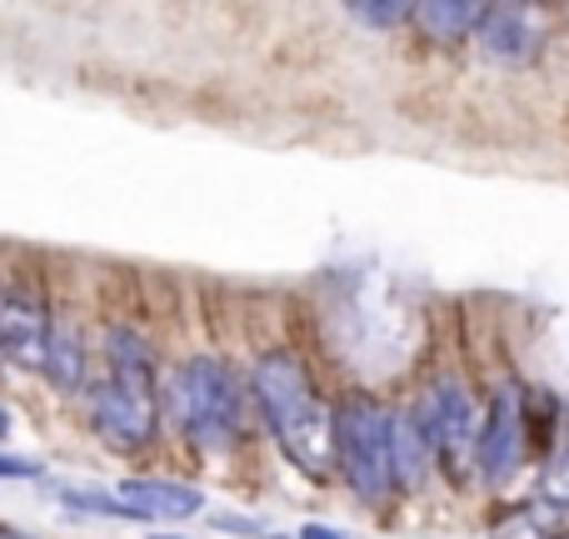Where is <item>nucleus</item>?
Listing matches in <instances>:
<instances>
[{
  "label": "nucleus",
  "instance_id": "f03ea898",
  "mask_svg": "<svg viewBox=\"0 0 569 539\" xmlns=\"http://www.w3.org/2000/svg\"><path fill=\"white\" fill-rule=\"evenodd\" d=\"M180 420L196 435L200 445L220 450L230 445L240 425V395H236V375L226 370L210 355H196V360L180 370Z\"/></svg>",
  "mask_w": 569,
  "mask_h": 539
},
{
  "label": "nucleus",
  "instance_id": "ddd939ff",
  "mask_svg": "<svg viewBox=\"0 0 569 539\" xmlns=\"http://www.w3.org/2000/svg\"><path fill=\"white\" fill-rule=\"evenodd\" d=\"M485 6H465V0H430V6H415V26L435 40H465L470 30H480Z\"/></svg>",
  "mask_w": 569,
  "mask_h": 539
},
{
  "label": "nucleus",
  "instance_id": "a211bd4d",
  "mask_svg": "<svg viewBox=\"0 0 569 539\" xmlns=\"http://www.w3.org/2000/svg\"><path fill=\"white\" fill-rule=\"evenodd\" d=\"M0 480H40V465L20 460V455H0Z\"/></svg>",
  "mask_w": 569,
  "mask_h": 539
},
{
  "label": "nucleus",
  "instance_id": "1a4fd4ad",
  "mask_svg": "<svg viewBox=\"0 0 569 539\" xmlns=\"http://www.w3.org/2000/svg\"><path fill=\"white\" fill-rule=\"evenodd\" d=\"M475 36H480V46L490 50L495 60H530L535 46H540L525 6H485V20Z\"/></svg>",
  "mask_w": 569,
  "mask_h": 539
},
{
  "label": "nucleus",
  "instance_id": "423d86ee",
  "mask_svg": "<svg viewBox=\"0 0 569 539\" xmlns=\"http://www.w3.org/2000/svg\"><path fill=\"white\" fill-rule=\"evenodd\" d=\"M525 435H530L525 400H520V390L505 385V390L490 400V415H485V425H480V455H475V460H480L485 480H505V475L520 465Z\"/></svg>",
  "mask_w": 569,
  "mask_h": 539
},
{
  "label": "nucleus",
  "instance_id": "4be33fe9",
  "mask_svg": "<svg viewBox=\"0 0 569 539\" xmlns=\"http://www.w3.org/2000/svg\"><path fill=\"white\" fill-rule=\"evenodd\" d=\"M0 539H30V535H16V530H0Z\"/></svg>",
  "mask_w": 569,
  "mask_h": 539
},
{
  "label": "nucleus",
  "instance_id": "9d476101",
  "mask_svg": "<svg viewBox=\"0 0 569 539\" xmlns=\"http://www.w3.org/2000/svg\"><path fill=\"white\" fill-rule=\"evenodd\" d=\"M106 355H110V380H116L120 390L156 395V355H150L146 335L120 325V330L106 335Z\"/></svg>",
  "mask_w": 569,
  "mask_h": 539
},
{
  "label": "nucleus",
  "instance_id": "7ed1b4c3",
  "mask_svg": "<svg viewBox=\"0 0 569 539\" xmlns=\"http://www.w3.org/2000/svg\"><path fill=\"white\" fill-rule=\"evenodd\" d=\"M415 425L425 430L435 460H440L445 470L455 475V480H465V465H470V455H480V430H475L470 395H465L455 380H440L420 405H415Z\"/></svg>",
  "mask_w": 569,
  "mask_h": 539
},
{
  "label": "nucleus",
  "instance_id": "412c9836",
  "mask_svg": "<svg viewBox=\"0 0 569 539\" xmlns=\"http://www.w3.org/2000/svg\"><path fill=\"white\" fill-rule=\"evenodd\" d=\"M10 435V415H6V405H0V440Z\"/></svg>",
  "mask_w": 569,
  "mask_h": 539
},
{
  "label": "nucleus",
  "instance_id": "f257e3e1",
  "mask_svg": "<svg viewBox=\"0 0 569 539\" xmlns=\"http://www.w3.org/2000/svg\"><path fill=\"white\" fill-rule=\"evenodd\" d=\"M340 470L360 500H385L395 485V415L375 400H350L335 415Z\"/></svg>",
  "mask_w": 569,
  "mask_h": 539
},
{
  "label": "nucleus",
  "instance_id": "f3484780",
  "mask_svg": "<svg viewBox=\"0 0 569 539\" xmlns=\"http://www.w3.org/2000/svg\"><path fill=\"white\" fill-rule=\"evenodd\" d=\"M350 16H355V20H365V26H375V30H390V26H400V20H415V6H395V0L365 6V0H355Z\"/></svg>",
  "mask_w": 569,
  "mask_h": 539
},
{
  "label": "nucleus",
  "instance_id": "f8f14e48",
  "mask_svg": "<svg viewBox=\"0 0 569 539\" xmlns=\"http://www.w3.org/2000/svg\"><path fill=\"white\" fill-rule=\"evenodd\" d=\"M430 440L415 425V415H395V485L415 490V485L430 475Z\"/></svg>",
  "mask_w": 569,
  "mask_h": 539
},
{
  "label": "nucleus",
  "instance_id": "6ab92c4d",
  "mask_svg": "<svg viewBox=\"0 0 569 539\" xmlns=\"http://www.w3.org/2000/svg\"><path fill=\"white\" fill-rule=\"evenodd\" d=\"M210 525H216L220 535H260L256 520H240V515H210Z\"/></svg>",
  "mask_w": 569,
  "mask_h": 539
},
{
  "label": "nucleus",
  "instance_id": "39448f33",
  "mask_svg": "<svg viewBox=\"0 0 569 539\" xmlns=\"http://www.w3.org/2000/svg\"><path fill=\"white\" fill-rule=\"evenodd\" d=\"M90 425L116 450H140L156 435V395L120 390L116 380H106L96 390V400H90Z\"/></svg>",
  "mask_w": 569,
  "mask_h": 539
},
{
  "label": "nucleus",
  "instance_id": "4468645a",
  "mask_svg": "<svg viewBox=\"0 0 569 539\" xmlns=\"http://www.w3.org/2000/svg\"><path fill=\"white\" fill-rule=\"evenodd\" d=\"M555 530H560V510H550V505H525V510L505 515L490 530V539H555Z\"/></svg>",
  "mask_w": 569,
  "mask_h": 539
},
{
  "label": "nucleus",
  "instance_id": "dca6fc26",
  "mask_svg": "<svg viewBox=\"0 0 569 539\" xmlns=\"http://www.w3.org/2000/svg\"><path fill=\"white\" fill-rule=\"evenodd\" d=\"M540 495H545V505H550V510H569V450L555 455V460L545 465Z\"/></svg>",
  "mask_w": 569,
  "mask_h": 539
},
{
  "label": "nucleus",
  "instance_id": "20e7f679",
  "mask_svg": "<svg viewBox=\"0 0 569 539\" xmlns=\"http://www.w3.org/2000/svg\"><path fill=\"white\" fill-rule=\"evenodd\" d=\"M250 385H256V400H260V410H266V420L276 425V440L320 410L310 380H305V370L290 355H266V360L256 365V375H250Z\"/></svg>",
  "mask_w": 569,
  "mask_h": 539
},
{
  "label": "nucleus",
  "instance_id": "0eeeda50",
  "mask_svg": "<svg viewBox=\"0 0 569 539\" xmlns=\"http://www.w3.org/2000/svg\"><path fill=\"white\" fill-rule=\"evenodd\" d=\"M50 335H56V325L46 320V310H40L36 300H26V295H0V355H6V360L46 370Z\"/></svg>",
  "mask_w": 569,
  "mask_h": 539
},
{
  "label": "nucleus",
  "instance_id": "aec40b11",
  "mask_svg": "<svg viewBox=\"0 0 569 539\" xmlns=\"http://www.w3.org/2000/svg\"><path fill=\"white\" fill-rule=\"evenodd\" d=\"M300 539H340V535H335V530H325V525H305Z\"/></svg>",
  "mask_w": 569,
  "mask_h": 539
},
{
  "label": "nucleus",
  "instance_id": "9b49d317",
  "mask_svg": "<svg viewBox=\"0 0 569 539\" xmlns=\"http://www.w3.org/2000/svg\"><path fill=\"white\" fill-rule=\"evenodd\" d=\"M46 375L60 395H76L86 385V340H80L76 325H56L50 335V360H46Z\"/></svg>",
  "mask_w": 569,
  "mask_h": 539
},
{
  "label": "nucleus",
  "instance_id": "5701e85b",
  "mask_svg": "<svg viewBox=\"0 0 569 539\" xmlns=\"http://www.w3.org/2000/svg\"><path fill=\"white\" fill-rule=\"evenodd\" d=\"M156 539H176V535H156Z\"/></svg>",
  "mask_w": 569,
  "mask_h": 539
},
{
  "label": "nucleus",
  "instance_id": "6e6552de",
  "mask_svg": "<svg viewBox=\"0 0 569 539\" xmlns=\"http://www.w3.org/2000/svg\"><path fill=\"white\" fill-rule=\"evenodd\" d=\"M120 500L140 515V520H190V515L206 510V495L190 490L176 480H126L120 485Z\"/></svg>",
  "mask_w": 569,
  "mask_h": 539
},
{
  "label": "nucleus",
  "instance_id": "2eb2a0df",
  "mask_svg": "<svg viewBox=\"0 0 569 539\" xmlns=\"http://www.w3.org/2000/svg\"><path fill=\"white\" fill-rule=\"evenodd\" d=\"M60 495V505L66 510H80V515H110V520H140L136 510H130L126 500H110V495H96V490H56Z\"/></svg>",
  "mask_w": 569,
  "mask_h": 539
}]
</instances>
